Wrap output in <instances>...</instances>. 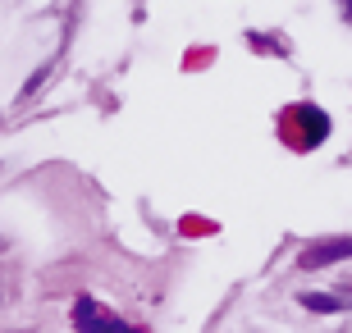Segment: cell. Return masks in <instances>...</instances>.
I'll list each match as a JSON object with an SVG mask.
<instances>
[{
    "label": "cell",
    "instance_id": "1",
    "mask_svg": "<svg viewBox=\"0 0 352 333\" xmlns=\"http://www.w3.org/2000/svg\"><path fill=\"white\" fill-rule=\"evenodd\" d=\"M74 329L78 333H124L129 324L119 320L115 310H105L96 297H78L74 301Z\"/></svg>",
    "mask_w": 352,
    "mask_h": 333
},
{
    "label": "cell",
    "instance_id": "4",
    "mask_svg": "<svg viewBox=\"0 0 352 333\" xmlns=\"http://www.w3.org/2000/svg\"><path fill=\"white\" fill-rule=\"evenodd\" d=\"M343 10H348V19H352V0H343Z\"/></svg>",
    "mask_w": 352,
    "mask_h": 333
},
{
    "label": "cell",
    "instance_id": "5",
    "mask_svg": "<svg viewBox=\"0 0 352 333\" xmlns=\"http://www.w3.org/2000/svg\"><path fill=\"white\" fill-rule=\"evenodd\" d=\"M124 333H142V329H124Z\"/></svg>",
    "mask_w": 352,
    "mask_h": 333
},
{
    "label": "cell",
    "instance_id": "3",
    "mask_svg": "<svg viewBox=\"0 0 352 333\" xmlns=\"http://www.w3.org/2000/svg\"><path fill=\"white\" fill-rule=\"evenodd\" d=\"M302 301H307V310H348L352 306V297H334V292H307Z\"/></svg>",
    "mask_w": 352,
    "mask_h": 333
},
{
    "label": "cell",
    "instance_id": "2",
    "mask_svg": "<svg viewBox=\"0 0 352 333\" xmlns=\"http://www.w3.org/2000/svg\"><path fill=\"white\" fill-rule=\"evenodd\" d=\"M343 256H352V238H329V242L307 246L298 265L302 269H320V265H334V260H343Z\"/></svg>",
    "mask_w": 352,
    "mask_h": 333
}]
</instances>
